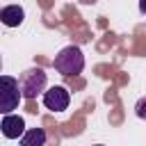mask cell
I'll return each mask as SVG.
<instances>
[{"instance_id":"cell-11","label":"cell","mask_w":146,"mask_h":146,"mask_svg":"<svg viewBox=\"0 0 146 146\" xmlns=\"http://www.w3.org/2000/svg\"><path fill=\"white\" fill-rule=\"evenodd\" d=\"M96 146H103V144H96Z\"/></svg>"},{"instance_id":"cell-10","label":"cell","mask_w":146,"mask_h":146,"mask_svg":"<svg viewBox=\"0 0 146 146\" xmlns=\"http://www.w3.org/2000/svg\"><path fill=\"white\" fill-rule=\"evenodd\" d=\"M0 71H2V57H0Z\"/></svg>"},{"instance_id":"cell-4","label":"cell","mask_w":146,"mask_h":146,"mask_svg":"<svg viewBox=\"0 0 146 146\" xmlns=\"http://www.w3.org/2000/svg\"><path fill=\"white\" fill-rule=\"evenodd\" d=\"M68 103H71V94H68V89L62 87V84H55V87H50L48 91H43V105H46V110H50V112H64V110L68 107Z\"/></svg>"},{"instance_id":"cell-8","label":"cell","mask_w":146,"mask_h":146,"mask_svg":"<svg viewBox=\"0 0 146 146\" xmlns=\"http://www.w3.org/2000/svg\"><path fill=\"white\" fill-rule=\"evenodd\" d=\"M135 114H137L139 119H144V121H146V96L137 100V105H135Z\"/></svg>"},{"instance_id":"cell-9","label":"cell","mask_w":146,"mask_h":146,"mask_svg":"<svg viewBox=\"0 0 146 146\" xmlns=\"http://www.w3.org/2000/svg\"><path fill=\"white\" fill-rule=\"evenodd\" d=\"M139 11L146 14V0H139Z\"/></svg>"},{"instance_id":"cell-5","label":"cell","mask_w":146,"mask_h":146,"mask_svg":"<svg viewBox=\"0 0 146 146\" xmlns=\"http://www.w3.org/2000/svg\"><path fill=\"white\" fill-rule=\"evenodd\" d=\"M0 130L7 139H21L25 135V121L18 114H5L0 121Z\"/></svg>"},{"instance_id":"cell-6","label":"cell","mask_w":146,"mask_h":146,"mask_svg":"<svg viewBox=\"0 0 146 146\" xmlns=\"http://www.w3.org/2000/svg\"><path fill=\"white\" fill-rule=\"evenodd\" d=\"M23 18H25V11H23L21 5H7V7L0 9V21L7 27H18L23 23Z\"/></svg>"},{"instance_id":"cell-7","label":"cell","mask_w":146,"mask_h":146,"mask_svg":"<svg viewBox=\"0 0 146 146\" xmlns=\"http://www.w3.org/2000/svg\"><path fill=\"white\" fill-rule=\"evenodd\" d=\"M46 139H48V135L43 128H30L21 137V146H46Z\"/></svg>"},{"instance_id":"cell-1","label":"cell","mask_w":146,"mask_h":146,"mask_svg":"<svg viewBox=\"0 0 146 146\" xmlns=\"http://www.w3.org/2000/svg\"><path fill=\"white\" fill-rule=\"evenodd\" d=\"M52 66L57 73H62L64 78H73V75H80L82 68H84V55L78 46H66L62 48L55 59H52Z\"/></svg>"},{"instance_id":"cell-3","label":"cell","mask_w":146,"mask_h":146,"mask_svg":"<svg viewBox=\"0 0 146 146\" xmlns=\"http://www.w3.org/2000/svg\"><path fill=\"white\" fill-rule=\"evenodd\" d=\"M21 98L23 94H21L18 80L0 73V114H14V110H18Z\"/></svg>"},{"instance_id":"cell-2","label":"cell","mask_w":146,"mask_h":146,"mask_svg":"<svg viewBox=\"0 0 146 146\" xmlns=\"http://www.w3.org/2000/svg\"><path fill=\"white\" fill-rule=\"evenodd\" d=\"M46 84H48V75H46V71L41 66H32V68L23 71L21 78H18L21 94L27 100H34L39 94H43L46 91Z\"/></svg>"}]
</instances>
